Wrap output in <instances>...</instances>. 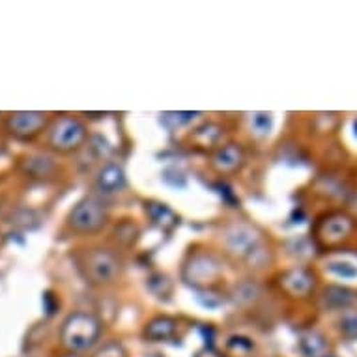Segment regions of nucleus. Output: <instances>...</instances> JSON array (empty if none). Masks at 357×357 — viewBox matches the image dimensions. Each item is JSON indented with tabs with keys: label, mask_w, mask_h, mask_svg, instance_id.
<instances>
[{
	"label": "nucleus",
	"mask_w": 357,
	"mask_h": 357,
	"mask_svg": "<svg viewBox=\"0 0 357 357\" xmlns=\"http://www.w3.org/2000/svg\"><path fill=\"white\" fill-rule=\"evenodd\" d=\"M100 337V322L90 314L77 312L64 324L62 340L73 351H84Z\"/></svg>",
	"instance_id": "nucleus-1"
},
{
	"label": "nucleus",
	"mask_w": 357,
	"mask_h": 357,
	"mask_svg": "<svg viewBox=\"0 0 357 357\" xmlns=\"http://www.w3.org/2000/svg\"><path fill=\"white\" fill-rule=\"evenodd\" d=\"M105 210L103 206L94 199L82 200L81 204L77 206L73 213H71V225L77 230L82 232H90V230L100 229L101 225L105 222Z\"/></svg>",
	"instance_id": "nucleus-2"
},
{
	"label": "nucleus",
	"mask_w": 357,
	"mask_h": 357,
	"mask_svg": "<svg viewBox=\"0 0 357 357\" xmlns=\"http://www.w3.org/2000/svg\"><path fill=\"white\" fill-rule=\"evenodd\" d=\"M84 137V129L75 120H62L60 126H56L53 135V142L56 148H75Z\"/></svg>",
	"instance_id": "nucleus-3"
},
{
	"label": "nucleus",
	"mask_w": 357,
	"mask_h": 357,
	"mask_svg": "<svg viewBox=\"0 0 357 357\" xmlns=\"http://www.w3.org/2000/svg\"><path fill=\"white\" fill-rule=\"evenodd\" d=\"M88 270L96 281H111L112 277L116 275L118 262L109 252H96L90 257Z\"/></svg>",
	"instance_id": "nucleus-4"
},
{
	"label": "nucleus",
	"mask_w": 357,
	"mask_h": 357,
	"mask_svg": "<svg viewBox=\"0 0 357 357\" xmlns=\"http://www.w3.org/2000/svg\"><path fill=\"white\" fill-rule=\"evenodd\" d=\"M123 183H126V176L118 165H107L98 176V188L103 193H116L118 189L123 188Z\"/></svg>",
	"instance_id": "nucleus-5"
},
{
	"label": "nucleus",
	"mask_w": 357,
	"mask_h": 357,
	"mask_svg": "<svg viewBox=\"0 0 357 357\" xmlns=\"http://www.w3.org/2000/svg\"><path fill=\"white\" fill-rule=\"evenodd\" d=\"M312 277L303 270H296L284 277V288L294 296H303L312 288Z\"/></svg>",
	"instance_id": "nucleus-6"
},
{
	"label": "nucleus",
	"mask_w": 357,
	"mask_h": 357,
	"mask_svg": "<svg viewBox=\"0 0 357 357\" xmlns=\"http://www.w3.org/2000/svg\"><path fill=\"white\" fill-rule=\"evenodd\" d=\"M324 299H326V303H328L329 307L346 309V307H350V305L356 301V292H351V290L342 287H331L326 290Z\"/></svg>",
	"instance_id": "nucleus-7"
},
{
	"label": "nucleus",
	"mask_w": 357,
	"mask_h": 357,
	"mask_svg": "<svg viewBox=\"0 0 357 357\" xmlns=\"http://www.w3.org/2000/svg\"><path fill=\"white\" fill-rule=\"evenodd\" d=\"M301 351L305 357H326L328 356V344L322 335L307 333L301 337Z\"/></svg>",
	"instance_id": "nucleus-8"
},
{
	"label": "nucleus",
	"mask_w": 357,
	"mask_h": 357,
	"mask_svg": "<svg viewBox=\"0 0 357 357\" xmlns=\"http://www.w3.org/2000/svg\"><path fill=\"white\" fill-rule=\"evenodd\" d=\"M174 322L170 320V318H158V320H153L150 322L146 329V337H150L152 340H163L169 339L170 335L174 333Z\"/></svg>",
	"instance_id": "nucleus-9"
},
{
	"label": "nucleus",
	"mask_w": 357,
	"mask_h": 357,
	"mask_svg": "<svg viewBox=\"0 0 357 357\" xmlns=\"http://www.w3.org/2000/svg\"><path fill=\"white\" fill-rule=\"evenodd\" d=\"M215 163L217 167L222 170L234 169V167H238V163H240V150H238L236 146L222 148L221 152L217 153Z\"/></svg>",
	"instance_id": "nucleus-10"
},
{
	"label": "nucleus",
	"mask_w": 357,
	"mask_h": 357,
	"mask_svg": "<svg viewBox=\"0 0 357 357\" xmlns=\"http://www.w3.org/2000/svg\"><path fill=\"white\" fill-rule=\"evenodd\" d=\"M350 230V221L346 217H339V219H333V221L328 222V234L329 238H335V240H340L344 238Z\"/></svg>",
	"instance_id": "nucleus-11"
},
{
	"label": "nucleus",
	"mask_w": 357,
	"mask_h": 357,
	"mask_svg": "<svg viewBox=\"0 0 357 357\" xmlns=\"http://www.w3.org/2000/svg\"><path fill=\"white\" fill-rule=\"evenodd\" d=\"M329 270L340 277H356L357 275L356 268H354L351 264H346V262H333L331 266H329Z\"/></svg>",
	"instance_id": "nucleus-12"
},
{
	"label": "nucleus",
	"mask_w": 357,
	"mask_h": 357,
	"mask_svg": "<svg viewBox=\"0 0 357 357\" xmlns=\"http://www.w3.org/2000/svg\"><path fill=\"white\" fill-rule=\"evenodd\" d=\"M340 329L344 331L348 337H357V314H348V317L342 318V322H340Z\"/></svg>",
	"instance_id": "nucleus-13"
},
{
	"label": "nucleus",
	"mask_w": 357,
	"mask_h": 357,
	"mask_svg": "<svg viewBox=\"0 0 357 357\" xmlns=\"http://www.w3.org/2000/svg\"><path fill=\"white\" fill-rule=\"evenodd\" d=\"M96 357H126V351L120 344H107Z\"/></svg>",
	"instance_id": "nucleus-14"
},
{
	"label": "nucleus",
	"mask_w": 357,
	"mask_h": 357,
	"mask_svg": "<svg viewBox=\"0 0 357 357\" xmlns=\"http://www.w3.org/2000/svg\"><path fill=\"white\" fill-rule=\"evenodd\" d=\"M68 357H79V356H68Z\"/></svg>",
	"instance_id": "nucleus-15"
}]
</instances>
